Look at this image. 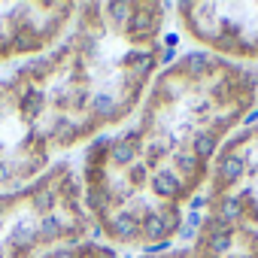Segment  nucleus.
<instances>
[{
    "label": "nucleus",
    "instance_id": "1",
    "mask_svg": "<svg viewBox=\"0 0 258 258\" xmlns=\"http://www.w3.org/2000/svg\"><path fill=\"white\" fill-rule=\"evenodd\" d=\"M258 103V70L185 52L164 64L121 131L97 137L82 158V201L112 249L170 243L188 204L207 188L222 143Z\"/></svg>",
    "mask_w": 258,
    "mask_h": 258
},
{
    "label": "nucleus",
    "instance_id": "2",
    "mask_svg": "<svg viewBox=\"0 0 258 258\" xmlns=\"http://www.w3.org/2000/svg\"><path fill=\"white\" fill-rule=\"evenodd\" d=\"M164 4H79L70 31L0 79V195L131 118L164 67Z\"/></svg>",
    "mask_w": 258,
    "mask_h": 258
},
{
    "label": "nucleus",
    "instance_id": "3",
    "mask_svg": "<svg viewBox=\"0 0 258 258\" xmlns=\"http://www.w3.org/2000/svg\"><path fill=\"white\" fill-rule=\"evenodd\" d=\"M0 258H121L91 225L82 182L61 161L0 195Z\"/></svg>",
    "mask_w": 258,
    "mask_h": 258
},
{
    "label": "nucleus",
    "instance_id": "4",
    "mask_svg": "<svg viewBox=\"0 0 258 258\" xmlns=\"http://www.w3.org/2000/svg\"><path fill=\"white\" fill-rule=\"evenodd\" d=\"M204 207V213L258 231V118L237 127L222 143L207 179Z\"/></svg>",
    "mask_w": 258,
    "mask_h": 258
},
{
    "label": "nucleus",
    "instance_id": "5",
    "mask_svg": "<svg viewBox=\"0 0 258 258\" xmlns=\"http://www.w3.org/2000/svg\"><path fill=\"white\" fill-rule=\"evenodd\" d=\"M176 19L201 52L246 67L258 64V4H179Z\"/></svg>",
    "mask_w": 258,
    "mask_h": 258
},
{
    "label": "nucleus",
    "instance_id": "6",
    "mask_svg": "<svg viewBox=\"0 0 258 258\" xmlns=\"http://www.w3.org/2000/svg\"><path fill=\"white\" fill-rule=\"evenodd\" d=\"M79 4H0V64L49 52L76 22Z\"/></svg>",
    "mask_w": 258,
    "mask_h": 258
},
{
    "label": "nucleus",
    "instance_id": "7",
    "mask_svg": "<svg viewBox=\"0 0 258 258\" xmlns=\"http://www.w3.org/2000/svg\"><path fill=\"white\" fill-rule=\"evenodd\" d=\"M140 258H258V231L234 219L204 213L188 243L173 249H152Z\"/></svg>",
    "mask_w": 258,
    "mask_h": 258
}]
</instances>
